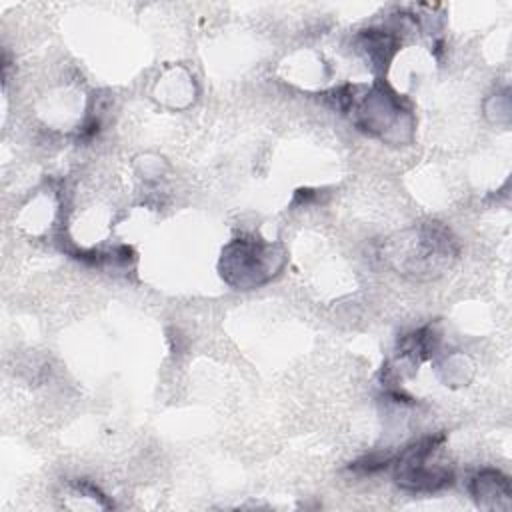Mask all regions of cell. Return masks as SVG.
<instances>
[{
  "label": "cell",
  "mask_w": 512,
  "mask_h": 512,
  "mask_svg": "<svg viewBox=\"0 0 512 512\" xmlns=\"http://www.w3.org/2000/svg\"><path fill=\"white\" fill-rule=\"evenodd\" d=\"M334 98L338 102V108L348 112L354 124L366 134L390 140V134L396 132L398 140H402L404 134L412 132L414 122L410 108L396 92H392L384 84L372 86L362 96H354V88L344 86L336 90Z\"/></svg>",
  "instance_id": "6da1fadb"
},
{
  "label": "cell",
  "mask_w": 512,
  "mask_h": 512,
  "mask_svg": "<svg viewBox=\"0 0 512 512\" xmlns=\"http://www.w3.org/2000/svg\"><path fill=\"white\" fill-rule=\"evenodd\" d=\"M284 262L286 252L280 244L254 236H240L224 246L218 270L226 284L240 290H250L278 276Z\"/></svg>",
  "instance_id": "7a4b0ae2"
},
{
  "label": "cell",
  "mask_w": 512,
  "mask_h": 512,
  "mask_svg": "<svg viewBox=\"0 0 512 512\" xmlns=\"http://www.w3.org/2000/svg\"><path fill=\"white\" fill-rule=\"evenodd\" d=\"M392 244L400 246L398 250L390 248L388 258L392 260V264L400 272L414 276L440 274L458 254L456 240L446 228L438 224L410 230L408 238L400 236V240Z\"/></svg>",
  "instance_id": "3957f363"
},
{
  "label": "cell",
  "mask_w": 512,
  "mask_h": 512,
  "mask_svg": "<svg viewBox=\"0 0 512 512\" xmlns=\"http://www.w3.org/2000/svg\"><path fill=\"white\" fill-rule=\"evenodd\" d=\"M442 442V434L426 436L404 448L396 458V484L412 492H436L444 486H450L454 474L446 464L438 460Z\"/></svg>",
  "instance_id": "277c9868"
},
{
  "label": "cell",
  "mask_w": 512,
  "mask_h": 512,
  "mask_svg": "<svg viewBox=\"0 0 512 512\" xmlns=\"http://www.w3.org/2000/svg\"><path fill=\"white\" fill-rule=\"evenodd\" d=\"M470 492L484 508H510V482L498 470H482L472 478Z\"/></svg>",
  "instance_id": "5b68a950"
},
{
  "label": "cell",
  "mask_w": 512,
  "mask_h": 512,
  "mask_svg": "<svg viewBox=\"0 0 512 512\" xmlns=\"http://www.w3.org/2000/svg\"><path fill=\"white\" fill-rule=\"evenodd\" d=\"M360 46L364 48L368 60L374 66H386V62L392 58V54L398 48V38L388 34L386 30H364L360 36Z\"/></svg>",
  "instance_id": "8992f818"
}]
</instances>
